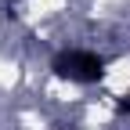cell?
Here are the masks:
<instances>
[{
	"label": "cell",
	"mask_w": 130,
	"mask_h": 130,
	"mask_svg": "<svg viewBox=\"0 0 130 130\" xmlns=\"http://www.w3.org/2000/svg\"><path fill=\"white\" fill-rule=\"evenodd\" d=\"M51 72L58 79H69V83H101L108 72V61L98 51H83V47H69V51H58L51 58Z\"/></svg>",
	"instance_id": "1"
},
{
	"label": "cell",
	"mask_w": 130,
	"mask_h": 130,
	"mask_svg": "<svg viewBox=\"0 0 130 130\" xmlns=\"http://www.w3.org/2000/svg\"><path fill=\"white\" fill-rule=\"evenodd\" d=\"M119 108H123V112H130V98H123V101H119Z\"/></svg>",
	"instance_id": "2"
}]
</instances>
